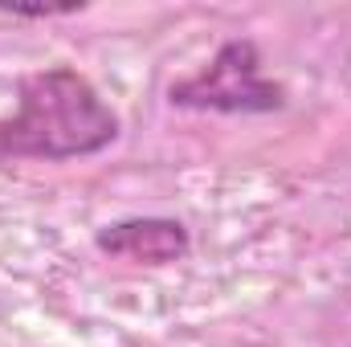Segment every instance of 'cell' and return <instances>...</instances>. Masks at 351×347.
Returning a JSON list of instances; mask_svg holds the SVG:
<instances>
[{
	"label": "cell",
	"mask_w": 351,
	"mask_h": 347,
	"mask_svg": "<svg viewBox=\"0 0 351 347\" xmlns=\"http://www.w3.org/2000/svg\"><path fill=\"white\" fill-rule=\"evenodd\" d=\"M123 123L86 74L45 66L16 82V110L0 119V164L8 160H82L119 139Z\"/></svg>",
	"instance_id": "cell-1"
},
{
	"label": "cell",
	"mask_w": 351,
	"mask_h": 347,
	"mask_svg": "<svg viewBox=\"0 0 351 347\" xmlns=\"http://www.w3.org/2000/svg\"><path fill=\"white\" fill-rule=\"evenodd\" d=\"M168 102L200 115H269L286 106V86L265 78L262 49L250 37H233L213 53L204 70L172 82Z\"/></svg>",
	"instance_id": "cell-2"
},
{
	"label": "cell",
	"mask_w": 351,
	"mask_h": 347,
	"mask_svg": "<svg viewBox=\"0 0 351 347\" xmlns=\"http://www.w3.org/2000/svg\"><path fill=\"white\" fill-rule=\"evenodd\" d=\"M98 254L135 265H176L192 254V233L176 217H123L94 233Z\"/></svg>",
	"instance_id": "cell-3"
},
{
	"label": "cell",
	"mask_w": 351,
	"mask_h": 347,
	"mask_svg": "<svg viewBox=\"0 0 351 347\" xmlns=\"http://www.w3.org/2000/svg\"><path fill=\"white\" fill-rule=\"evenodd\" d=\"M86 4L82 0H70V4H0L4 16H25V21H49V16H74L82 12Z\"/></svg>",
	"instance_id": "cell-4"
}]
</instances>
